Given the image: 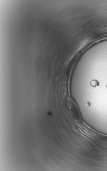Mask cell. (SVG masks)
Listing matches in <instances>:
<instances>
[{"instance_id": "obj_1", "label": "cell", "mask_w": 107, "mask_h": 171, "mask_svg": "<svg viewBox=\"0 0 107 171\" xmlns=\"http://www.w3.org/2000/svg\"><path fill=\"white\" fill-rule=\"evenodd\" d=\"M67 100L69 111L73 117L77 121H81V115L77 105L72 98H68Z\"/></svg>"}, {"instance_id": "obj_2", "label": "cell", "mask_w": 107, "mask_h": 171, "mask_svg": "<svg viewBox=\"0 0 107 171\" xmlns=\"http://www.w3.org/2000/svg\"><path fill=\"white\" fill-rule=\"evenodd\" d=\"M91 84L92 86L96 87L99 86V83L96 80H93L91 81Z\"/></svg>"}]
</instances>
